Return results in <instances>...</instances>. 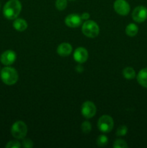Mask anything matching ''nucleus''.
I'll return each instance as SVG.
<instances>
[{"instance_id":"nucleus-11","label":"nucleus","mask_w":147,"mask_h":148,"mask_svg":"<svg viewBox=\"0 0 147 148\" xmlns=\"http://www.w3.org/2000/svg\"><path fill=\"white\" fill-rule=\"evenodd\" d=\"M74 59L79 64L85 63L88 59V51L83 47L77 48L74 52Z\"/></svg>"},{"instance_id":"nucleus-14","label":"nucleus","mask_w":147,"mask_h":148,"mask_svg":"<svg viewBox=\"0 0 147 148\" xmlns=\"http://www.w3.org/2000/svg\"><path fill=\"white\" fill-rule=\"evenodd\" d=\"M27 26H28V25L24 19L16 18L14 19V21L13 22V27L17 31H24L27 28Z\"/></svg>"},{"instance_id":"nucleus-22","label":"nucleus","mask_w":147,"mask_h":148,"mask_svg":"<svg viewBox=\"0 0 147 148\" xmlns=\"http://www.w3.org/2000/svg\"><path fill=\"white\" fill-rule=\"evenodd\" d=\"M6 148H20L21 147V144L18 141L16 140H12L10 141L6 145Z\"/></svg>"},{"instance_id":"nucleus-21","label":"nucleus","mask_w":147,"mask_h":148,"mask_svg":"<svg viewBox=\"0 0 147 148\" xmlns=\"http://www.w3.org/2000/svg\"><path fill=\"white\" fill-rule=\"evenodd\" d=\"M128 132V127L125 125H122L118 128L116 131V135L118 137H123Z\"/></svg>"},{"instance_id":"nucleus-8","label":"nucleus","mask_w":147,"mask_h":148,"mask_svg":"<svg viewBox=\"0 0 147 148\" xmlns=\"http://www.w3.org/2000/svg\"><path fill=\"white\" fill-rule=\"evenodd\" d=\"M132 18L138 23H144L147 19V8L144 6H138L132 12Z\"/></svg>"},{"instance_id":"nucleus-6","label":"nucleus","mask_w":147,"mask_h":148,"mask_svg":"<svg viewBox=\"0 0 147 148\" xmlns=\"http://www.w3.org/2000/svg\"><path fill=\"white\" fill-rule=\"evenodd\" d=\"M81 112H82V116L86 119H91L96 114L97 108L96 106L95 105L92 101H85L83 103L81 107Z\"/></svg>"},{"instance_id":"nucleus-9","label":"nucleus","mask_w":147,"mask_h":148,"mask_svg":"<svg viewBox=\"0 0 147 148\" xmlns=\"http://www.w3.org/2000/svg\"><path fill=\"white\" fill-rule=\"evenodd\" d=\"M17 59V54L12 50H7L1 53L0 56V61L6 66H10L14 63Z\"/></svg>"},{"instance_id":"nucleus-16","label":"nucleus","mask_w":147,"mask_h":148,"mask_svg":"<svg viewBox=\"0 0 147 148\" xmlns=\"http://www.w3.org/2000/svg\"><path fill=\"white\" fill-rule=\"evenodd\" d=\"M122 75H123L125 79L130 80V79H133L135 78V72L133 68L131 67V66H128V67H125L123 69Z\"/></svg>"},{"instance_id":"nucleus-15","label":"nucleus","mask_w":147,"mask_h":148,"mask_svg":"<svg viewBox=\"0 0 147 148\" xmlns=\"http://www.w3.org/2000/svg\"><path fill=\"white\" fill-rule=\"evenodd\" d=\"M138 32V27L134 23H130L125 27V33L130 37H133L136 36Z\"/></svg>"},{"instance_id":"nucleus-3","label":"nucleus","mask_w":147,"mask_h":148,"mask_svg":"<svg viewBox=\"0 0 147 148\" xmlns=\"http://www.w3.org/2000/svg\"><path fill=\"white\" fill-rule=\"evenodd\" d=\"M82 31L86 37L94 38L99 35V27L93 20H86L82 25Z\"/></svg>"},{"instance_id":"nucleus-12","label":"nucleus","mask_w":147,"mask_h":148,"mask_svg":"<svg viewBox=\"0 0 147 148\" xmlns=\"http://www.w3.org/2000/svg\"><path fill=\"white\" fill-rule=\"evenodd\" d=\"M72 46L70 43H62L58 46L57 48V53L58 54L62 57H66L69 56L72 52Z\"/></svg>"},{"instance_id":"nucleus-18","label":"nucleus","mask_w":147,"mask_h":148,"mask_svg":"<svg viewBox=\"0 0 147 148\" xmlns=\"http://www.w3.org/2000/svg\"><path fill=\"white\" fill-rule=\"evenodd\" d=\"M112 147L114 148H128V146L125 140L118 139L114 142Z\"/></svg>"},{"instance_id":"nucleus-17","label":"nucleus","mask_w":147,"mask_h":148,"mask_svg":"<svg viewBox=\"0 0 147 148\" xmlns=\"http://www.w3.org/2000/svg\"><path fill=\"white\" fill-rule=\"evenodd\" d=\"M108 143V138L106 135L101 134L97 139L96 143L99 147H105Z\"/></svg>"},{"instance_id":"nucleus-4","label":"nucleus","mask_w":147,"mask_h":148,"mask_svg":"<svg viewBox=\"0 0 147 148\" xmlns=\"http://www.w3.org/2000/svg\"><path fill=\"white\" fill-rule=\"evenodd\" d=\"M27 133V127L24 122L18 121L14 122L11 127V134L17 140H22L26 137Z\"/></svg>"},{"instance_id":"nucleus-5","label":"nucleus","mask_w":147,"mask_h":148,"mask_svg":"<svg viewBox=\"0 0 147 148\" xmlns=\"http://www.w3.org/2000/svg\"><path fill=\"white\" fill-rule=\"evenodd\" d=\"M97 127L99 131L103 133H109L114 127V121L111 116L108 115H103L99 119Z\"/></svg>"},{"instance_id":"nucleus-24","label":"nucleus","mask_w":147,"mask_h":148,"mask_svg":"<svg viewBox=\"0 0 147 148\" xmlns=\"http://www.w3.org/2000/svg\"><path fill=\"white\" fill-rule=\"evenodd\" d=\"M89 17H90V15H89V14L88 12H84L83 14L81 15V17H82V20H88V19L89 18Z\"/></svg>"},{"instance_id":"nucleus-13","label":"nucleus","mask_w":147,"mask_h":148,"mask_svg":"<svg viewBox=\"0 0 147 148\" xmlns=\"http://www.w3.org/2000/svg\"><path fill=\"white\" fill-rule=\"evenodd\" d=\"M137 82L141 86L147 88V67L141 69L137 75Z\"/></svg>"},{"instance_id":"nucleus-1","label":"nucleus","mask_w":147,"mask_h":148,"mask_svg":"<svg viewBox=\"0 0 147 148\" xmlns=\"http://www.w3.org/2000/svg\"><path fill=\"white\" fill-rule=\"evenodd\" d=\"M22 4L19 0H9L3 8V14L8 20H14L20 14Z\"/></svg>"},{"instance_id":"nucleus-23","label":"nucleus","mask_w":147,"mask_h":148,"mask_svg":"<svg viewBox=\"0 0 147 148\" xmlns=\"http://www.w3.org/2000/svg\"><path fill=\"white\" fill-rule=\"evenodd\" d=\"M22 146L24 148H31L33 147V142L30 139H24L22 141Z\"/></svg>"},{"instance_id":"nucleus-7","label":"nucleus","mask_w":147,"mask_h":148,"mask_svg":"<svg viewBox=\"0 0 147 148\" xmlns=\"http://www.w3.org/2000/svg\"><path fill=\"white\" fill-rule=\"evenodd\" d=\"M113 8L115 11L121 16L128 15L131 10L130 4L125 0H115L113 4Z\"/></svg>"},{"instance_id":"nucleus-2","label":"nucleus","mask_w":147,"mask_h":148,"mask_svg":"<svg viewBox=\"0 0 147 148\" xmlns=\"http://www.w3.org/2000/svg\"><path fill=\"white\" fill-rule=\"evenodd\" d=\"M0 77L2 82L7 85H14L17 82L19 78L17 70L10 66H6L3 68L0 73Z\"/></svg>"},{"instance_id":"nucleus-10","label":"nucleus","mask_w":147,"mask_h":148,"mask_svg":"<svg viewBox=\"0 0 147 148\" xmlns=\"http://www.w3.org/2000/svg\"><path fill=\"white\" fill-rule=\"evenodd\" d=\"M82 23V17L77 14H70L65 18V24L71 28H76L79 27Z\"/></svg>"},{"instance_id":"nucleus-20","label":"nucleus","mask_w":147,"mask_h":148,"mask_svg":"<svg viewBox=\"0 0 147 148\" xmlns=\"http://www.w3.org/2000/svg\"><path fill=\"white\" fill-rule=\"evenodd\" d=\"M81 129H82V132L84 133V134H88V133L90 132L91 130H92V124H91V123L89 122V121H85L82 124Z\"/></svg>"},{"instance_id":"nucleus-25","label":"nucleus","mask_w":147,"mask_h":148,"mask_svg":"<svg viewBox=\"0 0 147 148\" xmlns=\"http://www.w3.org/2000/svg\"><path fill=\"white\" fill-rule=\"evenodd\" d=\"M69 1H75V0H69Z\"/></svg>"},{"instance_id":"nucleus-19","label":"nucleus","mask_w":147,"mask_h":148,"mask_svg":"<svg viewBox=\"0 0 147 148\" xmlns=\"http://www.w3.org/2000/svg\"><path fill=\"white\" fill-rule=\"evenodd\" d=\"M67 7V0H56V7L59 11H63Z\"/></svg>"}]
</instances>
